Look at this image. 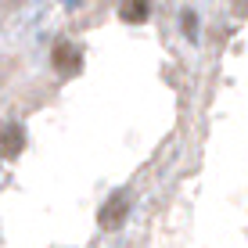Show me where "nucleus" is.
I'll return each instance as SVG.
<instances>
[{
    "label": "nucleus",
    "mask_w": 248,
    "mask_h": 248,
    "mask_svg": "<svg viewBox=\"0 0 248 248\" xmlns=\"http://www.w3.org/2000/svg\"><path fill=\"white\" fill-rule=\"evenodd\" d=\"M0 151H4L7 158H15V155H22V151H25V130L18 123L4 126V133H0Z\"/></svg>",
    "instance_id": "f03ea898"
},
{
    "label": "nucleus",
    "mask_w": 248,
    "mask_h": 248,
    "mask_svg": "<svg viewBox=\"0 0 248 248\" xmlns=\"http://www.w3.org/2000/svg\"><path fill=\"white\" fill-rule=\"evenodd\" d=\"M126 212H130V202H126L123 191H115L112 198L101 205V212H97L101 230H119V227H123V219H126Z\"/></svg>",
    "instance_id": "f257e3e1"
},
{
    "label": "nucleus",
    "mask_w": 248,
    "mask_h": 248,
    "mask_svg": "<svg viewBox=\"0 0 248 248\" xmlns=\"http://www.w3.org/2000/svg\"><path fill=\"white\" fill-rule=\"evenodd\" d=\"M184 25H187V36H194V11H184Z\"/></svg>",
    "instance_id": "39448f33"
},
{
    "label": "nucleus",
    "mask_w": 248,
    "mask_h": 248,
    "mask_svg": "<svg viewBox=\"0 0 248 248\" xmlns=\"http://www.w3.org/2000/svg\"><path fill=\"white\" fill-rule=\"evenodd\" d=\"M50 58H54V68H62V72H68V76L83 68V58H79V50H76L72 44H58Z\"/></svg>",
    "instance_id": "7ed1b4c3"
},
{
    "label": "nucleus",
    "mask_w": 248,
    "mask_h": 248,
    "mask_svg": "<svg viewBox=\"0 0 248 248\" xmlns=\"http://www.w3.org/2000/svg\"><path fill=\"white\" fill-rule=\"evenodd\" d=\"M148 11H151V7L144 4V0H137V4H123V7H119V15H123L126 22H144V18H148Z\"/></svg>",
    "instance_id": "20e7f679"
}]
</instances>
